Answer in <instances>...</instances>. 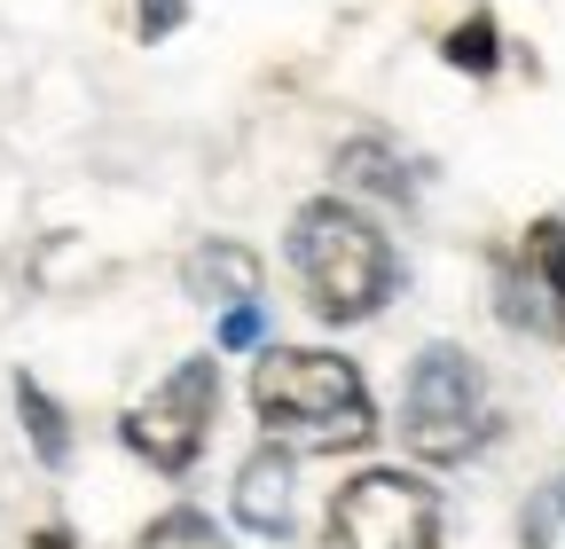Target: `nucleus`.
<instances>
[{
    "instance_id": "obj_13",
    "label": "nucleus",
    "mask_w": 565,
    "mask_h": 549,
    "mask_svg": "<svg viewBox=\"0 0 565 549\" xmlns=\"http://www.w3.org/2000/svg\"><path fill=\"white\" fill-rule=\"evenodd\" d=\"M448 63H456V72H494V24H487V17L456 24V32H448Z\"/></svg>"
},
{
    "instance_id": "obj_8",
    "label": "nucleus",
    "mask_w": 565,
    "mask_h": 549,
    "mask_svg": "<svg viewBox=\"0 0 565 549\" xmlns=\"http://www.w3.org/2000/svg\"><path fill=\"white\" fill-rule=\"evenodd\" d=\"M236 518L252 534H282V526H291V455H282V448H259L236 471Z\"/></svg>"
},
{
    "instance_id": "obj_3",
    "label": "nucleus",
    "mask_w": 565,
    "mask_h": 549,
    "mask_svg": "<svg viewBox=\"0 0 565 549\" xmlns=\"http://www.w3.org/2000/svg\"><path fill=\"white\" fill-rule=\"evenodd\" d=\"M494 424L487 377L463 346H424L408 369V400H401V440L424 463H463Z\"/></svg>"
},
{
    "instance_id": "obj_14",
    "label": "nucleus",
    "mask_w": 565,
    "mask_h": 549,
    "mask_svg": "<svg viewBox=\"0 0 565 549\" xmlns=\"http://www.w3.org/2000/svg\"><path fill=\"white\" fill-rule=\"evenodd\" d=\"M244 346H259V306L252 299H236L228 322H221V354H244Z\"/></svg>"
},
{
    "instance_id": "obj_15",
    "label": "nucleus",
    "mask_w": 565,
    "mask_h": 549,
    "mask_svg": "<svg viewBox=\"0 0 565 549\" xmlns=\"http://www.w3.org/2000/svg\"><path fill=\"white\" fill-rule=\"evenodd\" d=\"M189 17V0H141V40H166Z\"/></svg>"
},
{
    "instance_id": "obj_2",
    "label": "nucleus",
    "mask_w": 565,
    "mask_h": 549,
    "mask_svg": "<svg viewBox=\"0 0 565 549\" xmlns=\"http://www.w3.org/2000/svg\"><path fill=\"white\" fill-rule=\"evenodd\" d=\"M291 267L322 322H370L393 299V244L345 196H315L291 220Z\"/></svg>"
},
{
    "instance_id": "obj_10",
    "label": "nucleus",
    "mask_w": 565,
    "mask_h": 549,
    "mask_svg": "<svg viewBox=\"0 0 565 549\" xmlns=\"http://www.w3.org/2000/svg\"><path fill=\"white\" fill-rule=\"evenodd\" d=\"M338 173H345L353 189H370V196H393V204L408 196V173H401V158H393L385 142H345V150H338Z\"/></svg>"
},
{
    "instance_id": "obj_7",
    "label": "nucleus",
    "mask_w": 565,
    "mask_h": 549,
    "mask_svg": "<svg viewBox=\"0 0 565 549\" xmlns=\"http://www.w3.org/2000/svg\"><path fill=\"white\" fill-rule=\"evenodd\" d=\"M181 283H189V299H204V306H212V299H221V306L259 299V251L212 236V244H196V251L181 259Z\"/></svg>"
},
{
    "instance_id": "obj_9",
    "label": "nucleus",
    "mask_w": 565,
    "mask_h": 549,
    "mask_svg": "<svg viewBox=\"0 0 565 549\" xmlns=\"http://www.w3.org/2000/svg\"><path fill=\"white\" fill-rule=\"evenodd\" d=\"M17 408H24V432H32L40 463H47V471H63V463H71V424H63V408H55L32 377H17Z\"/></svg>"
},
{
    "instance_id": "obj_6",
    "label": "nucleus",
    "mask_w": 565,
    "mask_h": 549,
    "mask_svg": "<svg viewBox=\"0 0 565 549\" xmlns=\"http://www.w3.org/2000/svg\"><path fill=\"white\" fill-rule=\"evenodd\" d=\"M494 299H503V322L511 330H534L550 346H565V220H534L503 267H494Z\"/></svg>"
},
{
    "instance_id": "obj_1",
    "label": "nucleus",
    "mask_w": 565,
    "mask_h": 549,
    "mask_svg": "<svg viewBox=\"0 0 565 549\" xmlns=\"http://www.w3.org/2000/svg\"><path fill=\"white\" fill-rule=\"evenodd\" d=\"M252 408L275 440L291 448H362L377 432V408H370V385L353 362L322 354V346H267L259 369H252Z\"/></svg>"
},
{
    "instance_id": "obj_12",
    "label": "nucleus",
    "mask_w": 565,
    "mask_h": 549,
    "mask_svg": "<svg viewBox=\"0 0 565 549\" xmlns=\"http://www.w3.org/2000/svg\"><path fill=\"white\" fill-rule=\"evenodd\" d=\"M526 549H565V478H550L526 503Z\"/></svg>"
},
{
    "instance_id": "obj_11",
    "label": "nucleus",
    "mask_w": 565,
    "mask_h": 549,
    "mask_svg": "<svg viewBox=\"0 0 565 549\" xmlns=\"http://www.w3.org/2000/svg\"><path fill=\"white\" fill-rule=\"evenodd\" d=\"M134 549H228V534L204 510H166V518H150V534H141Z\"/></svg>"
},
{
    "instance_id": "obj_5",
    "label": "nucleus",
    "mask_w": 565,
    "mask_h": 549,
    "mask_svg": "<svg viewBox=\"0 0 565 549\" xmlns=\"http://www.w3.org/2000/svg\"><path fill=\"white\" fill-rule=\"evenodd\" d=\"M212 408H221V369H212V354L181 362L166 385H150V400L126 408V448L150 455L166 478H181L212 432Z\"/></svg>"
},
{
    "instance_id": "obj_4",
    "label": "nucleus",
    "mask_w": 565,
    "mask_h": 549,
    "mask_svg": "<svg viewBox=\"0 0 565 549\" xmlns=\"http://www.w3.org/2000/svg\"><path fill=\"white\" fill-rule=\"evenodd\" d=\"M330 549H440V495L416 471H362L330 495Z\"/></svg>"
},
{
    "instance_id": "obj_16",
    "label": "nucleus",
    "mask_w": 565,
    "mask_h": 549,
    "mask_svg": "<svg viewBox=\"0 0 565 549\" xmlns=\"http://www.w3.org/2000/svg\"><path fill=\"white\" fill-rule=\"evenodd\" d=\"M32 549H71V534H63V526H40V534H32Z\"/></svg>"
}]
</instances>
